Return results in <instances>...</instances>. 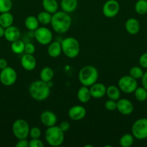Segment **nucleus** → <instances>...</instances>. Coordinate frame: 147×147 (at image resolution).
<instances>
[{"instance_id":"obj_20","label":"nucleus","mask_w":147,"mask_h":147,"mask_svg":"<svg viewBox=\"0 0 147 147\" xmlns=\"http://www.w3.org/2000/svg\"><path fill=\"white\" fill-rule=\"evenodd\" d=\"M60 7L62 11L70 14L77 9L78 0H61Z\"/></svg>"},{"instance_id":"obj_29","label":"nucleus","mask_w":147,"mask_h":147,"mask_svg":"<svg viewBox=\"0 0 147 147\" xmlns=\"http://www.w3.org/2000/svg\"><path fill=\"white\" fill-rule=\"evenodd\" d=\"M134 139L132 134H125L120 138L119 144L122 147H130L133 144Z\"/></svg>"},{"instance_id":"obj_40","label":"nucleus","mask_w":147,"mask_h":147,"mask_svg":"<svg viewBox=\"0 0 147 147\" xmlns=\"http://www.w3.org/2000/svg\"><path fill=\"white\" fill-rule=\"evenodd\" d=\"M16 147H29V141L27 139H19L15 144Z\"/></svg>"},{"instance_id":"obj_45","label":"nucleus","mask_w":147,"mask_h":147,"mask_svg":"<svg viewBox=\"0 0 147 147\" xmlns=\"http://www.w3.org/2000/svg\"><path fill=\"white\" fill-rule=\"evenodd\" d=\"M146 1H147V0H146Z\"/></svg>"},{"instance_id":"obj_22","label":"nucleus","mask_w":147,"mask_h":147,"mask_svg":"<svg viewBox=\"0 0 147 147\" xmlns=\"http://www.w3.org/2000/svg\"><path fill=\"white\" fill-rule=\"evenodd\" d=\"M42 6L45 11L52 14L56 13L59 9V3L56 0H43Z\"/></svg>"},{"instance_id":"obj_42","label":"nucleus","mask_w":147,"mask_h":147,"mask_svg":"<svg viewBox=\"0 0 147 147\" xmlns=\"http://www.w3.org/2000/svg\"><path fill=\"white\" fill-rule=\"evenodd\" d=\"M8 66V63L4 58H0V70L6 68Z\"/></svg>"},{"instance_id":"obj_31","label":"nucleus","mask_w":147,"mask_h":147,"mask_svg":"<svg viewBox=\"0 0 147 147\" xmlns=\"http://www.w3.org/2000/svg\"><path fill=\"white\" fill-rule=\"evenodd\" d=\"M135 99L139 102H144L147 100V90L144 87H138L133 92Z\"/></svg>"},{"instance_id":"obj_35","label":"nucleus","mask_w":147,"mask_h":147,"mask_svg":"<svg viewBox=\"0 0 147 147\" xmlns=\"http://www.w3.org/2000/svg\"><path fill=\"white\" fill-rule=\"evenodd\" d=\"M105 108L106 110L109 111H115L117 109V101L111 100V99L106 100L105 103Z\"/></svg>"},{"instance_id":"obj_3","label":"nucleus","mask_w":147,"mask_h":147,"mask_svg":"<svg viewBox=\"0 0 147 147\" xmlns=\"http://www.w3.org/2000/svg\"><path fill=\"white\" fill-rule=\"evenodd\" d=\"M99 73L95 66L85 65L80 69L79 72V80L82 86L90 87L92 85L97 82Z\"/></svg>"},{"instance_id":"obj_19","label":"nucleus","mask_w":147,"mask_h":147,"mask_svg":"<svg viewBox=\"0 0 147 147\" xmlns=\"http://www.w3.org/2000/svg\"><path fill=\"white\" fill-rule=\"evenodd\" d=\"M48 55L50 57L56 58L59 57L62 53V47L61 42L58 41L51 42L48 47Z\"/></svg>"},{"instance_id":"obj_24","label":"nucleus","mask_w":147,"mask_h":147,"mask_svg":"<svg viewBox=\"0 0 147 147\" xmlns=\"http://www.w3.org/2000/svg\"><path fill=\"white\" fill-rule=\"evenodd\" d=\"M53 77H54V71L50 67H45L40 70V78L42 81L45 83H50L52 82Z\"/></svg>"},{"instance_id":"obj_25","label":"nucleus","mask_w":147,"mask_h":147,"mask_svg":"<svg viewBox=\"0 0 147 147\" xmlns=\"http://www.w3.org/2000/svg\"><path fill=\"white\" fill-rule=\"evenodd\" d=\"M13 22H14V17L10 11L1 13L0 14V25L1 27L6 29L12 25Z\"/></svg>"},{"instance_id":"obj_32","label":"nucleus","mask_w":147,"mask_h":147,"mask_svg":"<svg viewBox=\"0 0 147 147\" xmlns=\"http://www.w3.org/2000/svg\"><path fill=\"white\" fill-rule=\"evenodd\" d=\"M144 72L141 66H133L129 70V76L135 78V80L141 79Z\"/></svg>"},{"instance_id":"obj_26","label":"nucleus","mask_w":147,"mask_h":147,"mask_svg":"<svg viewBox=\"0 0 147 147\" xmlns=\"http://www.w3.org/2000/svg\"><path fill=\"white\" fill-rule=\"evenodd\" d=\"M106 96L109 99L113 100H118L120 98V90L118 86H109L106 88Z\"/></svg>"},{"instance_id":"obj_18","label":"nucleus","mask_w":147,"mask_h":147,"mask_svg":"<svg viewBox=\"0 0 147 147\" xmlns=\"http://www.w3.org/2000/svg\"><path fill=\"white\" fill-rule=\"evenodd\" d=\"M4 38L10 42L15 41V40H19L21 37V32L18 27L16 26H10L5 29L4 32Z\"/></svg>"},{"instance_id":"obj_8","label":"nucleus","mask_w":147,"mask_h":147,"mask_svg":"<svg viewBox=\"0 0 147 147\" xmlns=\"http://www.w3.org/2000/svg\"><path fill=\"white\" fill-rule=\"evenodd\" d=\"M118 86L121 91L127 94H130L133 93L138 88V82L137 80L129 75L124 76L118 80Z\"/></svg>"},{"instance_id":"obj_7","label":"nucleus","mask_w":147,"mask_h":147,"mask_svg":"<svg viewBox=\"0 0 147 147\" xmlns=\"http://www.w3.org/2000/svg\"><path fill=\"white\" fill-rule=\"evenodd\" d=\"M131 134L138 140L147 139V118L137 119L131 126Z\"/></svg>"},{"instance_id":"obj_14","label":"nucleus","mask_w":147,"mask_h":147,"mask_svg":"<svg viewBox=\"0 0 147 147\" xmlns=\"http://www.w3.org/2000/svg\"><path fill=\"white\" fill-rule=\"evenodd\" d=\"M20 63L23 68L27 71H32L37 65V61L33 55L24 54L21 57Z\"/></svg>"},{"instance_id":"obj_4","label":"nucleus","mask_w":147,"mask_h":147,"mask_svg":"<svg viewBox=\"0 0 147 147\" xmlns=\"http://www.w3.org/2000/svg\"><path fill=\"white\" fill-rule=\"evenodd\" d=\"M62 53L68 58L74 59L80 53V45L79 41L73 37H68L61 42Z\"/></svg>"},{"instance_id":"obj_28","label":"nucleus","mask_w":147,"mask_h":147,"mask_svg":"<svg viewBox=\"0 0 147 147\" xmlns=\"http://www.w3.org/2000/svg\"><path fill=\"white\" fill-rule=\"evenodd\" d=\"M37 18L40 24H43V25H48L51 22L52 14L43 10L37 14Z\"/></svg>"},{"instance_id":"obj_33","label":"nucleus","mask_w":147,"mask_h":147,"mask_svg":"<svg viewBox=\"0 0 147 147\" xmlns=\"http://www.w3.org/2000/svg\"><path fill=\"white\" fill-rule=\"evenodd\" d=\"M12 8V0H0V13L8 12Z\"/></svg>"},{"instance_id":"obj_17","label":"nucleus","mask_w":147,"mask_h":147,"mask_svg":"<svg viewBox=\"0 0 147 147\" xmlns=\"http://www.w3.org/2000/svg\"><path fill=\"white\" fill-rule=\"evenodd\" d=\"M125 29L128 34L135 35L138 34L141 29V24L137 19L131 17L128 19L125 23Z\"/></svg>"},{"instance_id":"obj_30","label":"nucleus","mask_w":147,"mask_h":147,"mask_svg":"<svg viewBox=\"0 0 147 147\" xmlns=\"http://www.w3.org/2000/svg\"><path fill=\"white\" fill-rule=\"evenodd\" d=\"M135 12L140 15H144L147 13V1L146 0H138L134 6Z\"/></svg>"},{"instance_id":"obj_1","label":"nucleus","mask_w":147,"mask_h":147,"mask_svg":"<svg viewBox=\"0 0 147 147\" xmlns=\"http://www.w3.org/2000/svg\"><path fill=\"white\" fill-rule=\"evenodd\" d=\"M71 17L69 13L63 11H57L52 14L50 24L53 30L59 34H64L70 29L71 25Z\"/></svg>"},{"instance_id":"obj_37","label":"nucleus","mask_w":147,"mask_h":147,"mask_svg":"<svg viewBox=\"0 0 147 147\" xmlns=\"http://www.w3.org/2000/svg\"><path fill=\"white\" fill-rule=\"evenodd\" d=\"M44 143L40 139H31L29 141V147H43Z\"/></svg>"},{"instance_id":"obj_12","label":"nucleus","mask_w":147,"mask_h":147,"mask_svg":"<svg viewBox=\"0 0 147 147\" xmlns=\"http://www.w3.org/2000/svg\"><path fill=\"white\" fill-rule=\"evenodd\" d=\"M133 105L132 102L127 98H120L117 100V109L120 113L124 116L131 115L133 111Z\"/></svg>"},{"instance_id":"obj_36","label":"nucleus","mask_w":147,"mask_h":147,"mask_svg":"<svg viewBox=\"0 0 147 147\" xmlns=\"http://www.w3.org/2000/svg\"><path fill=\"white\" fill-rule=\"evenodd\" d=\"M35 46L31 42L25 43V45H24V53L26 54H30V55H34V53H35Z\"/></svg>"},{"instance_id":"obj_6","label":"nucleus","mask_w":147,"mask_h":147,"mask_svg":"<svg viewBox=\"0 0 147 147\" xmlns=\"http://www.w3.org/2000/svg\"><path fill=\"white\" fill-rule=\"evenodd\" d=\"M30 126L27 121L24 119H19L14 121L12 123V130L13 135L17 139H27L29 136L30 132Z\"/></svg>"},{"instance_id":"obj_21","label":"nucleus","mask_w":147,"mask_h":147,"mask_svg":"<svg viewBox=\"0 0 147 147\" xmlns=\"http://www.w3.org/2000/svg\"><path fill=\"white\" fill-rule=\"evenodd\" d=\"M91 93L87 86H82L77 91V98L82 103H86L90 100Z\"/></svg>"},{"instance_id":"obj_34","label":"nucleus","mask_w":147,"mask_h":147,"mask_svg":"<svg viewBox=\"0 0 147 147\" xmlns=\"http://www.w3.org/2000/svg\"><path fill=\"white\" fill-rule=\"evenodd\" d=\"M42 132L40 128L37 126H34L30 129V132H29V136L31 139H40L41 136Z\"/></svg>"},{"instance_id":"obj_23","label":"nucleus","mask_w":147,"mask_h":147,"mask_svg":"<svg viewBox=\"0 0 147 147\" xmlns=\"http://www.w3.org/2000/svg\"><path fill=\"white\" fill-rule=\"evenodd\" d=\"M40 23L37 17L33 15H30L27 17L24 20V26L30 32H34L39 27Z\"/></svg>"},{"instance_id":"obj_44","label":"nucleus","mask_w":147,"mask_h":147,"mask_svg":"<svg viewBox=\"0 0 147 147\" xmlns=\"http://www.w3.org/2000/svg\"><path fill=\"white\" fill-rule=\"evenodd\" d=\"M12 1H14V0H12Z\"/></svg>"},{"instance_id":"obj_11","label":"nucleus","mask_w":147,"mask_h":147,"mask_svg":"<svg viewBox=\"0 0 147 147\" xmlns=\"http://www.w3.org/2000/svg\"><path fill=\"white\" fill-rule=\"evenodd\" d=\"M120 6L117 0H108L102 7V13L108 18H113L118 15Z\"/></svg>"},{"instance_id":"obj_13","label":"nucleus","mask_w":147,"mask_h":147,"mask_svg":"<svg viewBox=\"0 0 147 147\" xmlns=\"http://www.w3.org/2000/svg\"><path fill=\"white\" fill-rule=\"evenodd\" d=\"M86 110L84 107L79 105H76L69 109L68 111V116L71 120L81 121L86 116Z\"/></svg>"},{"instance_id":"obj_2","label":"nucleus","mask_w":147,"mask_h":147,"mask_svg":"<svg viewBox=\"0 0 147 147\" xmlns=\"http://www.w3.org/2000/svg\"><path fill=\"white\" fill-rule=\"evenodd\" d=\"M30 97L37 101H43L49 97L50 88L47 83L40 80H35L29 87Z\"/></svg>"},{"instance_id":"obj_5","label":"nucleus","mask_w":147,"mask_h":147,"mask_svg":"<svg viewBox=\"0 0 147 147\" xmlns=\"http://www.w3.org/2000/svg\"><path fill=\"white\" fill-rule=\"evenodd\" d=\"M45 139L50 146H59L64 142V132L56 125L48 127L45 132Z\"/></svg>"},{"instance_id":"obj_16","label":"nucleus","mask_w":147,"mask_h":147,"mask_svg":"<svg viewBox=\"0 0 147 147\" xmlns=\"http://www.w3.org/2000/svg\"><path fill=\"white\" fill-rule=\"evenodd\" d=\"M106 88L107 87L104 84L96 82L89 88L91 96L96 99L102 98L106 95Z\"/></svg>"},{"instance_id":"obj_15","label":"nucleus","mask_w":147,"mask_h":147,"mask_svg":"<svg viewBox=\"0 0 147 147\" xmlns=\"http://www.w3.org/2000/svg\"><path fill=\"white\" fill-rule=\"evenodd\" d=\"M40 121L46 127L55 126L57 123V116L51 111H44L40 115Z\"/></svg>"},{"instance_id":"obj_10","label":"nucleus","mask_w":147,"mask_h":147,"mask_svg":"<svg viewBox=\"0 0 147 147\" xmlns=\"http://www.w3.org/2000/svg\"><path fill=\"white\" fill-rule=\"evenodd\" d=\"M17 79V73L13 67L7 66L6 68L1 70L0 82L5 86H11L15 83Z\"/></svg>"},{"instance_id":"obj_27","label":"nucleus","mask_w":147,"mask_h":147,"mask_svg":"<svg viewBox=\"0 0 147 147\" xmlns=\"http://www.w3.org/2000/svg\"><path fill=\"white\" fill-rule=\"evenodd\" d=\"M25 43L20 39L11 42V50L14 54L20 55L24 52Z\"/></svg>"},{"instance_id":"obj_41","label":"nucleus","mask_w":147,"mask_h":147,"mask_svg":"<svg viewBox=\"0 0 147 147\" xmlns=\"http://www.w3.org/2000/svg\"><path fill=\"white\" fill-rule=\"evenodd\" d=\"M141 83H142V86L147 90V71L145 72L141 78Z\"/></svg>"},{"instance_id":"obj_9","label":"nucleus","mask_w":147,"mask_h":147,"mask_svg":"<svg viewBox=\"0 0 147 147\" xmlns=\"http://www.w3.org/2000/svg\"><path fill=\"white\" fill-rule=\"evenodd\" d=\"M35 39L42 45H48L53 40L52 32L48 27H39L33 32Z\"/></svg>"},{"instance_id":"obj_43","label":"nucleus","mask_w":147,"mask_h":147,"mask_svg":"<svg viewBox=\"0 0 147 147\" xmlns=\"http://www.w3.org/2000/svg\"><path fill=\"white\" fill-rule=\"evenodd\" d=\"M4 32H5V29L0 25V38L4 36Z\"/></svg>"},{"instance_id":"obj_39","label":"nucleus","mask_w":147,"mask_h":147,"mask_svg":"<svg viewBox=\"0 0 147 147\" xmlns=\"http://www.w3.org/2000/svg\"><path fill=\"white\" fill-rule=\"evenodd\" d=\"M59 126L65 133V132H67L70 129V123H69V122L66 121H63L61 122Z\"/></svg>"},{"instance_id":"obj_38","label":"nucleus","mask_w":147,"mask_h":147,"mask_svg":"<svg viewBox=\"0 0 147 147\" xmlns=\"http://www.w3.org/2000/svg\"><path fill=\"white\" fill-rule=\"evenodd\" d=\"M138 63H139V65L141 66L142 68L147 69V52L144 53L140 56L139 60H138Z\"/></svg>"}]
</instances>
